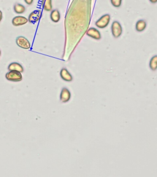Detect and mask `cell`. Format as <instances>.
I'll list each match as a JSON object with an SVG mask.
<instances>
[{"label":"cell","instance_id":"obj_1","mask_svg":"<svg viewBox=\"0 0 157 177\" xmlns=\"http://www.w3.org/2000/svg\"><path fill=\"white\" fill-rule=\"evenodd\" d=\"M91 0H72L65 18L66 58L86 33L91 21Z\"/></svg>","mask_w":157,"mask_h":177},{"label":"cell","instance_id":"obj_2","mask_svg":"<svg viewBox=\"0 0 157 177\" xmlns=\"http://www.w3.org/2000/svg\"><path fill=\"white\" fill-rule=\"evenodd\" d=\"M111 32L115 38H119L122 34L123 29L121 24L118 21H114L111 25Z\"/></svg>","mask_w":157,"mask_h":177},{"label":"cell","instance_id":"obj_3","mask_svg":"<svg viewBox=\"0 0 157 177\" xmlns=\"http://www.w3.org/2000/svg\"><path fill=\"white\" fill-rule=\"evenodd\" d=\"M6 78L10 81L19 82L22 80V75L19 71H9L6 74Z\"/></svg>","mask_w":157,"mask_h":177},{"label":"cell","instance_id":"obj_4","mask_svg":"<svg viewBox=\"0 0 157 177\" xmlns=\"http://www.w3.org/2000/svg\"><path fill=\"white\" fill-rule=\"evenodd\" d=\"M110 20V16L108 14H105L100 18L95 23V25L101 29L105 28L109 25Z\"/></svg>","mask_w":157,"mask_h":177},{"label":"cell","instance_id":"obj_5","mask_svg":"<svg viewBox=\"0 0 157 177\" xmlns=\"http://www.w3.org/2000/svg\"><path fill=\"white\" fill-rule=\"evenodd\" d=\"M16 44L18 47L24 49H30L31 44L30 41L24 36H18L16 39Z\"/></svg>","mask_w":157,"mask_h":177},{"label":"cell","instance_id":"obj_6","mask_svg":"<svg viewBox=\"0 0 157 177\" xmlns=\"http://www.w3.org/2000/svg\"><path fill=\"white\" fill-rule=\"evenodd\" d=\"M42 11L41 10H35L33 11L28 17V22L32 23H35L37 22L41 18Z\"/></svg>","mask_w":157,"mask_h":177},{"label":"cell","instance_id":"obj_7","mask_svg":"<svg viewBox=\"0 0 157 177\" xmlns=\"http://www.w3.org/2000/svg\"><path fill=\"white\" fill-rule=\"evenodd\" d=\"M86 35L96 40H100L101 38V33L100 32V31L93 27H91L88 29L86 32Z\"/></svg>","mask_w":157,"mask_h":177},{"label":"cell","instance_id":"obj_8","mask_svg":"<svg viewBox=\"0 0 157 177\" xmlns=\"http://www.w3.org/2000/svg\"><path fill=\"white\" fill-rule=\"evenodd\" d=\"M71 97V94L68 88H63L61 90L60 99V101L62 103H66L70 101V99Z\"/></svg>","mask_w":157,"mask_h":177},{"label":"cell","instance_id":"obj_9","mask_svg":"<svg viewBox=\"0 0 157 177\" xmlns=\"http://www.w3.org/2000/svg\"><path fill=\"white\" fill-rule=\"evenodd\" d=\"M28 22V18H27L23 16H16L15 18H13L12 20V23L14 26L18 27V26H22L25 24H26Z\"/></svg>","mask_w":157,"mask_h":177},{"label":"cell","instance_id":"obj_10","mask_svg":"<svg viewBox=\"0 0 157 177\" xmlns=\"http://www.w3.org/2000/svg\"><path fill=\"white\" fill-rule=\"evenodd\" d=\"M60 76H61V78L63 80L67 81V82L72 81V79H73V78H72V75L71 74V73L65 68H63L61 70Z\"/></svg>","mask_w":157,"mask_h":177},{"label":"cell","instance_id":"obj_11","mask_svg":"<svg viewBox=\"0 0 157 177\" xmlns=\"http://www.w3.org/2000/svg\"><path fill=\"white\" fill-rule=\"evenodd\" d=\"M8 70L9 71H19L20 73H22L24 71L23 67L20 63L17 62L11 63L8 67Z\"/></svg>","mask_w":157,"mask_h":177},{"label":"cell","instance_id":"obj_12","mask_svg":"<svg viewBox=\"0 0 157 177\" xmlns=\"http://www.w3.org/2000/svg\"><path fill=\"white\" fill-rule=\"evenodd\" d=\"M147 27V23L144 20H139L136 23V30L138 32H143Z\"/></svg>","mask_w":157,"mask_h":177},{"label":"cell","instance_id":"obj_13","mask_svg":"<svg viewBox=\"0 0 157 177\" xmlns=\"http://www.w3.org/2000/svg\"><path fill=\"white\" fill-rule=\"evenodd\" d=\"M60 18H61L60 13L58 9H54L52 11L51 13V19L52 20V22L55 23L58 22L60 20Z\"/></svg>","mask_w":157,"mask_h":177},{"label":"cell","instance_id":"obj_14","mask_svg":"<svg viewBox=\"0 0 157 177\" xmlns=\"http://www.w3.org/2000/svg\"><path fill=\"white\" fill-rule=\"evenodd\" d=\"M42 6L46 11H51L52 10V0H42Z\"/></svg>","mask_w":157,"mask_h":177},{"label":"cell","instance_id":"obj_15","mask_svg":"<svg viewBox=\"0 0 157 177\" xmlns=\"http://www.w3.org/2000/svg\"><path fill=\"white\" fill-rule=\"evenodd\" d=\"M14 10L15 11L16 13L18 14H23L25 12L26 8L25 7L20 4H16L14 6Z\"/></svg>","mask_w":157,"mask_h":177},{"label":"cell","instance_id":"obj_16","mask_svg":"<svg viewBox=\"0 0 157 177\" xmlns=\"http://www.w3.org/2000/svg\"><path fill=\"white\" fill-rule=\"evenodd\" d=\"M149 67L150 68L152 71H156L157 70V55H154L152 57V58L150 60L149 63Z\"/></svg>","mask_w":157,"mask_h":177},{"label":"cell","instance_id":"obj_17","mask_svg":"<svg viewBox=\"0 0 157 177\" xmlns=\"http://www.w3.org/2000/svg\"><path fill=\"white\" fill-rule=\"evenodd\" d=\"M122 0H110L112 5L115 8H119L122 5Z\"/></svg>","mask_w":157,"mask_h":177},{"label":"cell","instance_id":"obj_18","mask_svg":"<svg viewBox=\"0 0 157 177\" xmlns=\"http://www.w3.org/2000/svg\"><path fill=\"white\" fill-rule=\"evenodd\" d=\"M24 1L28 5H31L33 3L34 0H24Z\"/></svg>","mask_w":157,"mask_h":177},{"label":"cell","instance_id":"obj_19","mask_svg":"<svg viewBox=\"0 0 157 177\" xmlns=\"http://www.w3.org/2000/svg\"><path fill=\"white\" fill-rule=\"evenodd\" d=\"M2 18V13L1 11H0V22L1 21Z\"/></svg>","mask_w":157,"mask_h":177},{"label":"cell","instance_id":"obj_20","mask_svg":"<svg viewBox=\"0 0 157 177\" xmlns=\"http://www.w3.org/2000/svg\"><path fill=\"white\" fill-rule=\"evenodd\" d=\"M150 1L152 3H157V0H150Z\"/></svg>","mask_w":157,"mask_h":177},{"label":"cell","instance_id":"obj_21","mask_svg":"<svg viewBox=\"0 0 157 177\" xmlns=\"http://www.w3.org/2000/svg\"><path fill=\"white\" fill-rule=\"evenodd\" d=\"M0 55H1V51H0Z\"/></svg>","mask_w":157,"mask_h":177}]
</instances>
